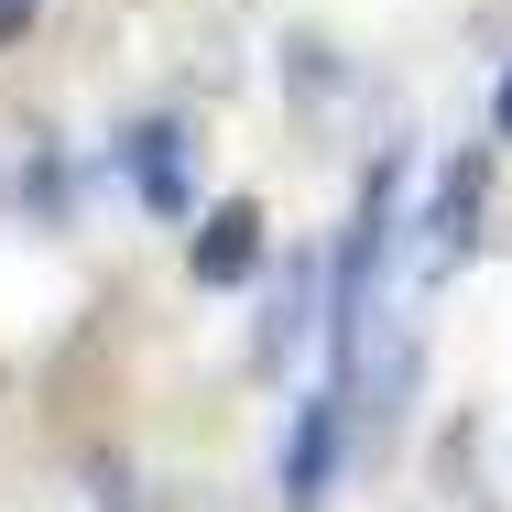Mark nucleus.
I'll return each instance as SVG.
<instances>
[{
  "mask_svg": "<svg viewBox=\"0 0 512 512\" xmlns=\"http://www.w3.org/2000/svg\"><path fill=\"white\" fill-rule=\"evenodd\" d=\"M327 480H338V393H306V404L284 414L273 491H284V512H327Z\"/></svg>",
  "mask_w": 512,
  "mask_h": 512,
  "instance_id": "1",
  "label": "nucleus"
},
{
  "mask_svg": "<svg viewBox=\"0 0 512 512\" xmlns=\"http://www.w3.org/2000/svg\"><path fill=\"white\" fill-rule=\"evenodd\" d=\"M186 273H197L207 295H240V284L262 273V207H251V197H218L197 229H186Z\"/></svg>",
  "mask_w": 512,
  "mask_h": 512,
  "instance_id": "2",
  "label": "nucleus"
},
{
  "mask_svg": "<svg viewBox=\"0 0 512 512\" xmlns=\"http://www.w3.org/2000/svg\"><path fill=\"white\" fill-rule=\"evenodd\" d=\"M186 153H197V131H186V120H142V131L120 142V175H131V197L153 207V218H197Z\"/></svg>",
  "mask_w": 512,
  "mask_h": 512,
  "instance_id": "3",
  "label": "nucleus"
},
{
  "mask_svg": "<svg viewBox=\"0 0 512 512\" xmlns=\"http://www.w3.org/2000/svg\"><path fill=\"white\" fill-rule=\"evenodd\" d=\"M480 207H491V164H480V153L436 164V197H425V262H436V273L480 251Z\"/></svg>",
  "mask_w": 512,
  "mask_h": 512,
  "instance_id": "4",
  "label": "nucleus"
},
{
  "mask_svg": "<svg viewBox=\"0 0 512 512\" xmlns=\"http://www.w3.org/2000/svg\"><path fill=\"white\" fill-rule=\"evenodd\" d=\"M306 327H316V273H295V284L273 295V327H262V360H284V349H306Z\"/></svg>",
  "mask_w": 512,
  "mask_h": 512,
  "instance_id": "5",
  "label": "nucleus"
},
{
  "mask_svg": "<svg viewBox=\"0 0 512 512\" xmlns=\"http://www.w3.org/2000/svg\"><path fill=\"white\" fill-rule=\"evenodd\" d=\"M491 120H502V142H512V66H502V99H491Z\"/></svg>",
  "mask_w": 512,
  "mask_h": 512,
  "instance_id": "6",
  "label": "nucleus"
}]
</instances>
